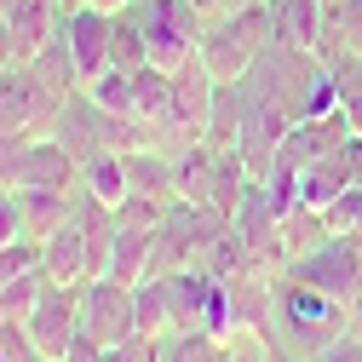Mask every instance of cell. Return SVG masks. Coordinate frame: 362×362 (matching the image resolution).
I'll return each mask as SVG.
<instances>
[{
    "label": "cell",
    "instance_id": "836d02e7",
    "mask_svg": "<svg viewBox=\"0 0 362 362\" xmlns=\"http://www.w3.org/2000/svg\"><path fill=\"white\" fill-rule=\"evenodd\" d=\"M104 362H132V356H127V351L115 345V351H104Z\"/></svg>",
    "mask_w": 362,
    "mask_h": 362
},
{
    "label": "cell",
    "instance_id": "e0dca14e",
    "mask_svg": "<svg viewBox=\"0 0 362 362\" xmlns=\"http://www.w3.org/2000/svg\"><path fill=\"white\" fill-rule=\"evenodd\" d=\"M81 190L86 196H98V202H110V207H121L132 190H127V161H121V150H104V156H93L81 167Z\"/></svg>",
    "mask_w": 362,
    "mask_h": 362
},
{
    "label": "cell",
    "instance_id": "e575fe53",
    "mask_svg": "<svg viewBox=\"0 0 362 362\" xmlns=\"http://www.w3.org/2000/svg\"><path fill=\"white\" fill-rule=\"evenodd\" d=\"M0 362H6V356H0Z\"/></svg>",
    "mask_w": 362,
    "mask_h": 362
},
{
    "label": "cell",
    "instance_id": "4316f807",
    "mask_svg": "<svg viewBox=\"0 0 362 362\" xmlns=\"http://www.w3.org/2000/svg\"><path fill=\"white\" fill-rule=\"evenodd\" d=\"M310 362H362V334H339L322 356H310Z\"/></svg>",
    "mask_w": 362,
    "mask_h": 362
},
{
    "label": "cell",
    "instance_id": "8fae6325",
    "mask_svg": "<svg viewBox=\"0 0 362 362\" xmlns=\"http://www.w3.org/2000/svg\"><path fill=\"white\" fill-rule=\"evenodd\" d=\"M40 270H47L58 288H86V282L98 276V270H93V247H86V236H81L75 218L40 242Z\"/></svg>",
    "mask_w": 362,
    "mask_h": 362
},
{
    "label": "cell",
    "instance_id": "1f68e13d",
    "mask_svg": "<svg viewBox=\"0 0 362 362\" xmlns=\"http://www.w3.org/2000/svg\"><path fill=\"white\" fill-rule=\"evenodd\" d=\"M86 6H98V12H127L132 0H86Z\"/></svg>",
    "mask_w": 362,
    "mask_h": 362
},
{
    "label": "cell",
    "instance_id": "3957f363",
    "mask_svg": "<svg viewBox=\"0 0 362 362\" xmlns=\"http://www.w3.org/2000/svg\"><path fill=\"white\" fill-rule=\"evenodd\" d=\"M58 121V98L29 75V64L0 75V139H47Z\"/></svg>",
    "mask_w": 362,
    "mask_h": 362
},
{
    "label": "cell",
    "instance_id": "7a4b0ae2",
    "mask_svg": "<svg viewBox=\"0 0 362 362\" xmlns=\"http://www.w3.org/2000/svg\"><path fill=\"white\" fill-rule=\"evenodd\" d=\"M132 23L144 29V47H150V64L156 69H178L190 64L202 35H207V12L196 6V0H132Z\"/></svg>",
    "mask_w": 362,
    "mask_h": 362
},
{
    "label": "cell",
    "instance_id": "f546056e",
    "mask_svg": "<svg viewBox=\"0 0 362 362\" xmlns=\"http://www.w3.org/2000/svg\"><path fill=\"white\" fill-rule=\"evenodd\" d=\"M345 328H351V334H362V288L345 299Z\"/></svg>",
    "mask_w": 362,
    "mask_h": 362
},
{
    "label": "cell",
    "instance_id": "6da1fadb",
    "mask_svg": "<svg viewBox=\"0 0 362 362\" xmlns=\"http://www.w3.org/2000/svg\"><path fill=\"white\" fill-rule=\"evenodd\" d=\"M339 334H351L345 328V305L282 270L276 276V351L288 362H310V356H322Z\"/></svg>",
    "mask_w": 362,
    "mask_h": 362
},
{
    "label": "cell",
    "instance_id": "277c9868",
    "mask_svg": "<svg viewBox=\"0 0 362 362\" xmlns=\"http://www.w3.org/2000/svg\"><path fill=\"white\" fill-rule=\"evenodd\" d=\"M230 224H236V236H242V247L253 253V264L264 270V276H282V270L293 264V253H288V236H282V213L270 207L264 185H247V196L236 202Z\"/></svg>",
    "mask_w": 362,
    "mask_h": 362
},
{
    "label": "cell",
    "instance_id": "7c38bea8",
    "mask_svg": "<svg viewBox=\"0 0 362 362\" xmlns=\"http://www.w3.org/2000/svg\"><path fill=\"white\" fill-rule=\"evenodd\" d=\"M64 29V12H58V0H29V6H18L6 18V35H12V58L18 64H35L40 52L58 40Z\"/></svg>",
    "mask_w": 362,
    "mask_h": 362
},
{
    "label": "cell",
    "instance_id": "7402d4cb",
    "mask_svg": "<svg viewBox=\"0 0 362 362\" xmlns=\"http://www.w3.org/2000/svg\"><path fill=\"white\" fill-rule=\"evenodd\" d=\"M150 47H144V29L132 23V12H115V35H110V69H144Z\"/></svg>",
    "mask_w": 362,
    "mask_h": 362
},
{
    "label": "cell",
    "instance_id": "8992f818",
    "mask_svg": "<svg viewBox=\"0 0 362 362\" xmlns=\"http://www.w3.org/2000/svg\"><path fill=\"white\" fill-rule=\"evenodd\" d=\"M288 276H299V282H310V288H322L328 299H339V305H345V299L362 288V242L334 230L322 247L299 253V259L288 264Z\"/></svg>",
    "mask_w": 362,
    "mask_h": 362
},
{
    "label": "cell",
    "instance_id": "d4e9b609",
    "mask_svg": "<svg viewBox=\"0 0 362 362\" xmlns=\"http://www.w3.org/2000/svg\"><path fill=\"white\" fill-rule=\"evenodd\" d=\"M29 264H40V242H29V236L6 242V247H0V288H6L12 276H23Z\"/></svg>",
    "mask_w": 362,
    "mask_h": 362
},
{
    "label": "cell",
    "instance_id": "9a60e30c",
    "mask_svg": "<svg viewBox=\"0 0 362 362\" xmlns=\"http://www.w3.org/2000/svg\"><path fill=\"white\" fill-rule=\"evenodd\" d=\"M104 276L139 288L144 276H156V230H115V247H110V270Z\"/></svg>",
    "mask_w": 362,
    "mask_h": 362
},
{
    "label": "cell",
    "instance_id": "603a6c76",
    "mask_svg": "<svg viewBox=\"0 0 362 362\" xmlns=\"http://www.w3.org/2000/svg\"><path fill=\"white\" fill-rule=\"evenodd\" d=\"M81 93L93 98L104 115H132V75H127V69H104L98 81H86Z\"/></svg>",
    "mask_w": 362,
    "mask_h": 362
},
{
    "label": "cell",
    "instance_id": "30bf717a",
    "mask_svg": "<svg viewBox=\"0 0 362 362\" xmlns=\"http://www.w3.org/2000/svg\"><path fill=\"white\" fill-rule=\"evenodd\" d=\"M81 185V161L52 139H29L23 161H18V190H75Z\"/></svg>",
    "mask_w": 362,
    "mask_h": 362
},
{
    "label": "cell",
    "instance_id": "d6986e66",
    "mask_svg": "<svg viewBox=\"0 0 362 362\" xmlns=\"http://www.w3.org/2000/svg\"><path fill=\"white\" fill-rule=\"evenodd\" d=\"M47 288H52V276H47L40 264H29L23 276H12L6 288H0V316H12V322H29L35 305L47 299Z\"/></svg>",
    "mask_w": 362,
    "mask_h": 362
},
{
    "label": "cell",
    "instance_id": "44dd1931",
    "mask_svg": "<svg viewBox=\"0 0 362 362\" xmlns=\"http://www.w3.org/2000/svg\"><path fill=\"white\" fill-rule=\"evenodd\" d=\"M167 362H230V339H218L207 328H178L167 334Z\"/></svg>",
    "mask_w": 362,
    "mask_h": 362
},
{
    "label": "cell",
    "instance_id": "d6a6232c",
    "mask_svg": "<svg viewBox=\"0 0 362 362\" xmlns=\"http://www.w3.org/2000/svg\"><path fill=\"white\" fill-rule=\"evenodd\" d=\"M18 6H29V0H0V18H12Z\"/></svg>",
    "mask_w": 362,
    "mask_h": 362
},
{
    "label": "cell",
    "instance_id": "83f0119b",
    "mask_svg": "<svg viewBox=\"0 0 362 362\" xmlns=\"http://www.w3.org/2000/svg\"><path fill=\"white\" fill-rule=\"evenodd\" d=\"M64 362H104V345H98L93 334H75L69 351H64Z\"/></svg>",
    "mask_w": 362,
    "mask_h": 362
},
{
    "label": "cell",
    "instance_id": "5bb4252c",
    "mask_svg": "<svg viewBox=\"0 0 362 362\" xmlns=\"http://www.w3.org/2000/svg\"><path fill=\"white\" fill-rule=\"evenodd\" d=\"M75 190H18V202H23V236L29 242H47L52 230H64V224L75 218V202H81Z\"/></svg>",
    "mask_w": 362,
    "mask_h": 362
},
{
    "label": "cell",
    "instance_id": "4fadbf2b",
    "mask_svg": "<svg viewBox=\"0 0 362 362\" xmlns=\"http://www.w3.org/2000/svg\"><path fill=\"white\" fill-rule=\"evenodd\" d=\"M196 58L207 64V75L218 81V86H242L247 81V69H253V47L230 29V23H207V35H202V47H196Z\"/></svg>",
    "mask_w": 362,
    "mask_h": 362
},
{
    "label": "cell",
    "instance_id": "9c48e42d",
    "mask_svg": "<svg viewBox=\"0 0 362 362\" xmlns=\"http://www.w3.org/2000/svg\"><path fill=\"white\" fill-rule=\"evenodd\" d=\"M213 98H218V81L207 75L202 58H190V64L173 69V121H178V132H185V139H207Z\"/></svg>",
    "mask_w": 362,
    "mask_h": 362
},
{
    "label": "cell",
    "instance_id": "484cf974",
    "mask_svg": "<svg viewBox=\"0 0 362 362\" xmlns=\"http://www.w3.org/2000/svg\"><path fill=\"white\" fill-rule=\"evenodd\" d=\"M18 236H23V202H18V190H0V247Z\"/></svg>",
    "mask_w": 362,
    "mask_h": 362
},
{
    "label": "cell",
    "instance_id": "f1b7e54d",
    "mask_svg": "<svg viewBox=\"0 0 362 362\" xmlns=\"http://www.w3.org/2000/svg\"><path fill=\"white\" fill-rule=\"evenodd\" d=\"M339 115H345V127L362 139V93H339Z\"/></svg>",
    "mask_w": 362,
    "mask_h": 362
},
{
    "label": "cell",
    "instance_id": "ffe728a7",
    "mask_svg": "<svg viewBox=\"0 0 362 362\" xmlns=\"http://www.w3.org/2000/svg\"><path fill=\"white\" fill-rule=\"evenodd\" d=\"M132 305H139V334L144 339H167L173 334V305H167V282L161 276H144L132 288Z\"/></svg>",
    "mask_w": 362,
    "mask_h": 362
},
{
    "label": "cell",
    "instance_id": "5b68a950",
    "mask_svg": "<svg viewBox=\"0 0 362 362\" xmlns=\"http://www.w3.org/2000/svg\"><path fill=\"white\" fill-rule=\"evenodd\" d=\"M81 334H93L104 351L127 345L139 334V305H132V288L115 276H93L81 288Z\"/></svg>",
    "mask_w": 362,
    "mask_h": 362
},
{
    "label": "cell",
    "instance_id": "4dcf8cb0",
    "mask_svg": "<svg viewBox=\"0 0 362 362\" xmlns=\"http://www.w3.org/2000/svg\"><path fill=\"white\" fill-rule=\"evenodd\" d=\"M6 69H18V58H12V35H6V18H0V75Z\"/></svg>",
    "mask_w": 362,
    "mask_h": 362
},
{
    "label": "cell",
    "instance_id": "2e32d148",
    "mask_svg": "<svg viewBox=\"0 0 362 362\" xmlns=\"http://www.w3.org/2000/svg\"><path fill=\"white\" fill-rule=\"evenodd\" d=\"M127 161V190L150 196V202H173V156L167 150H132Z\"/></svg>",
    "mask_w": 362,
    "mask_h": 362
},
{
    "label": "cell",
    "instance_id": "ac0fdd59",
    "mask_svg": "<svg viewBox=\"0 0 362 362\" xmlns=\"http://www.w3.org/2000/svg\"><path fill=\"white\" fill-rule=\"evenodd\" d=\"M29 75H35L40 86H47V93H52L58 104H64L69 93H81V69H75V58H69V47H64V29H58V40H52V47L29 64Z\"/></svg>",
    "mask_w": 362,
    "mask_h": 362
},
{
    "label": "cell",
    "instance_id": "cb8c5ba5",
    "mask_svg": "<svg viewBox=\"0 0 362 362\" xmlns=\"http://www.w3.org/2000/svg\"><path fill=\"white\" fill-rule=\"evenodd\" d=\"M167 207H173V202H150V196H127V202L115 207V224H121V230H161V218H167Z\"/></svg>",
    "mask_w": 362,
    "mask_h": 362
},
{
    "label": "cell",
    "instance_id": "52a82bcc",
    "mask_svg": "<svg viewBox=\"0 0 362 362\" xmlns=\"http://www.w3.org/2000/svg\"><path fill=\"white\" fill-rule=\"evenodd\" d=\"M110 35H115V12H98V6L64 12V47H69V58L81 69V86L110 69Z\"/></svg>",
    "mask_w": 362,
    "mask_h": 362
},
{
    "label": "cell",
    "instance_id": "ba28073f",
    "mask_svg": "<svg viewBox=\"0 0 362 362\" xmlns=\"http://www.w3.org/2000/svg\"><path fill=\"white\" fill-rule=\"evenodd\" d=\"M81 334V288H47V299L35 305V316H29V339L40 345V356L47 362H64V351H69V339Z\"/></svg>",
    "mask_w": 362,
    "mask_h": 362
}]
</instances>
